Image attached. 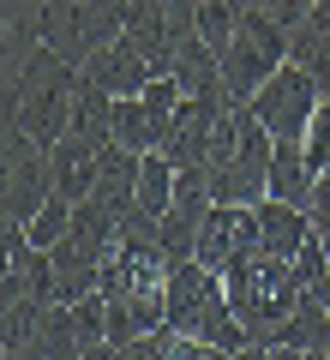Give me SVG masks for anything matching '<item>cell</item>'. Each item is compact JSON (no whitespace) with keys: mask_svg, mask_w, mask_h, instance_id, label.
I'll return each instance as SVG.
<instances>
[{"mask_svg":"<svg viewBox=\"0 0 330 360\" xmlns=\"http://www.w3.org/2000/svg\"><path fill=\"white\" fill-rule=\"evenodd\" d=\"M54 198V162L49 144H37L25 127H6V222L30 229L37 210Z\"/></svg>","mask_w":330,"mask_h":360,"instance_id":"52a82bcc","label":"cell"},{"mask_svg":"<svg viewBox=\"0 0 330 360\" xmlns=\"http://www.w3.org/2000/svg\"><path fill=\"white\" fill-rule=\"evenodd\" d=\"M174 78H180V90H186V96H234L229 78H222V54H216L198 30L174 49Z\"/></svg>","mask_w":330,"mask_h":360,"instance_id":"4fadbf2b","label":"cell"},{"mask_svg":"<svg viewBox=\"0 0 330 360\" xmlns=\"http://www.w3.org/2000/svg\"><path fill=\"white\" fill-rule=\"evenodd\" d=\"M222 108H234V96H180V108L163 120L156 150L174 168H198L204 156H210V132H216V115H222Z\"/></svg>","mask_w":330,"mask_h":360,"instance_id":"ba28073f","label":"cell"},{"mask_svg":"<svg viewBox=\"0 0 330 360\" xmlns=\"http://www.w3.org/2000/svg\"><path fill=\"white\" fill-rule=\"evenodd\" d=\"M42 6L49 0H0V37H6V72H18V66L30 60V54L42 49Z\"/></svg>","mask_w":330,"mask_h":360,"instance_id":"2e32d148","label":"cell"},{"mask_svg":"<svg viewBox=\"0 0 330 360\" xmlns=\"http://www.w3.org/2000/svg\"><path fill=\"white\" fill-rule=\"evenodd\" d=\"M72 96H78V66L42 42L18 72H6V127H25L37 144H61L72 132Z\"/></svg>","mask_w":330,"mask_h":360,"instance_id":"6da1fadb","label":"cell"},{"mask_svg":"<svg viewBox=\"0 0 330 360\" xmlns=\"http://www.w3.org/2000/svg\"><path fill=\"white\" fill-rule=\"evenodd\" d=\"M168 324H174L180 336H198V342L229 348V354L246 348V330H241V319H234V307H229L222 270L198 264V258H186V264L168 270Z\"/></svg>","mask_w":330,"mask_h":360,"instance_id":"3957f363","label":"cell"},{"mask_svg":"<svg viewBox=\"0 0 330 360\" xmlns=\"http://www.w3.org/2000/svg\"><path fill=\"white\" fill-rule=\"evenodd\" d=\"M139 168H144V156L139 150H127V144H108L102 150V174H96V205L102 210H115L120 222L139 210Z\"/></svg>","mask_w":330,"mask_h":360,"instance_id":"7c38bea8","label":"cell"},{"mask_svg":"<svg viewBox=\"0 0 330 360\" xmlns=\"http://www.w3.org/2000/svg\"><path fill=\"white\" fill-rule=\"evenodd\" d=\"M277 66H288V25H277L265 13H241V30L222 49V78H229L234 103H253Z\"/></svg>","mask_w":330,"mask_h":360,"instance_id":"277c9868","label":"cell"},{"mask_svg":"<svg viewBox=\"0 0 330 360\" xmlns=\"http://www.w3.org/2000/svg\"><path fill=\"white\" fill-rule=\"evenodd\" d=\"M174 193H180V168L168 162L163 150H151V156H144V168H139V210L168 217V210H174Z\"/></svg>","mask_w":330,"mask_h":360,"instance_id":"ffe728a7","label":"cell"},{"mask_svg":"<svg viewBox=\"0 0 330 360\" xmlns=\"http://www.w3.org/2000/svg\"><path fill=\"white\" fill-rule=\"evenodd\" d=\"M78 78H84V84H96V90H108V96H144V84H151L156 72L144 66V54L120 37V42H108V49L90 54V60L78 66Z\"/></svg>","mask_w":330,"mask_h":360,"instance_id":"30bf717a","label":"cell"},{"mask_svg":"<svg viewBox=\"0 0 330 360\" xmlns=\"http://www.w3.org/2000/svg\"><path fill=\"white\" fill-rule=\"evenodd\" d=\"M204 217H210V198H174V210L163 217V252L174 264L198 258V234H204Z\"/></svg>","mask_w":330,"mask_h":360,"instance_id":"ac0fdd59","label":"cell"},{"mask_svg":"<svg viewBox=\"0 0 330 360\" xmlns=\"http://www.w3.org/2000/svg\"><path fill=\"white\" fill-rule=\"evenodd\" d=\"M312 186H318V168L306 162L300 139H277V156H270V198L282 205H312Z\"/></svg>","mask_w":330,"mask_h":360,"instance_id":"5bb4252c","label":"cell"},{"mask_svg":"<svg viewBox=\"0 0 330 360\" xmlns=\"http://www.w3.org/2000/svg\"><path fill=\"white\" fill-rule=\"evenodd\" d=\"M258 205H210L204 217V234H198V264L210 270H229L241 252H258Z\"/></svg>","mask_w":330,"mask_h":360,"instance_id":"9c48e42d","label":"cell"},{"mask_svg":"<svg viewBox=\"0 0 330 360\" xmlns=\"http://www.w3.org/2000/svg\"><path fill=\"white\" fill-rule=\"evenodd\" d=\"M156 115L144 108V96H115V144H127V150L151 156L156 150Z\"/></svg>","mask_w":330,"mask_h":360,"instance_id":"44dd1931","label":"cell"},{"mask_svg":"<svg viewBox=\"0 0 330 360\" xmlns=\"http://www.w3.org/2000/svg\"><path fill=\"white\" fill-rule=\"evenodd\" d=\"M270 156H277V139L246 108V132L234 144V156L222 168H210V198L216 205H265L270 198Z\"/></svg>","mask_w":330,"mask_h":360,"instance_id":"8992f818","label":"cell"},{"mask_svg":"<svg viewBox=\"0 0 330 360\" xmlns=\"http://www.w3.org/2000/svg\"><path fill=\"white\" fill-rule=\"evenodd\" d=\"M42 42H49L66 66H84L90 60L84 25H78V0H49V6H42Z\"/></svg>","mask_w":330,"mask_h":360,"instance_id":"e0dca14e","label":"cell"},{"mask_svg":"<svg viewBox=\"0 0 330 360\" xmlns=\"http://www.w3.org/2000/svg\"><path fill=\"white\" fill-rule=\"evenodd\" d=\"M258 240H265V252H277V258H294L306 240H312V217H306L300 205L265 198V205H258Z\"/></svg>","mask_w":330,"mask_h":360,"instance_id":"9a60e30c","label":"cell"},{"mask_svg":"<svg viewBox=\"0 0 330 360\" xmlns=\"http://www.w3.org/2000/svg\"><path fill=\"white\" fill-rule=\"evenodd\" d=\"M277 348H300V354H330V307L324 300H312L300 288V307H294V319L282 324Z\"/></svg>","mask_w":330,"mask_h":360,"instance_id":"d6986e66","label":"cell"},{"mask_svg":"<svg viewBox=\"0 0 330 360\" xmlns=\"http://www.w3.org/2000/svg\"><path fill=\"white\" fill-rule=\"evenodd\" d=\"M222 283H229V307H234V319H241L246 342L277 348L282 324L300 307V276H294V264L258 246V252H241L222 270Z\"/></svg>","mask_w":330,"mask_h":360,"instance_id":"7a4b0ae2","label":"cell"},{"mask_svg":"<svg viewBox=\"0 0 330 360\" xmlns=\"http://www.w3.org/2000/svg\"><path fill=\"white\" fill-rule=\"evenodd\" d=\"M306 360H330V354H306Z\"/></svg>","mask_w":330,"mask_h":360,"instance_id":"f1b7e54d","label":"cell"},{"mask_svg":"<svg viewBox=\"0 0 330 360\" xmlns=\"http://www.w3.org/2000/svg\"><path fill=\"white\" fill-rule=\"evenodd\" d=\"M234 30H241V0H198V37L216 54L234 42Z\"/></svg>","mask_w":330,"mask_h":360,"instance_id":"7402d4cb","label":"cell"},{"mask_svg":"<svg viewBox=\"0 0 330 360\" xmlns=\"http://www.w3.org/2000/svg\"><path fill=\"white\" fill-rule=\"evenodd\" d=\"M0 360H49L37 342H18V348H0Z\"/></svg>","mask_w":330,"mask_h":360,"instance_id":"484cf974","label":"cell"},{"mask_svg":"<svg viewBox=\"0 0 330 360\" xmlns=\"http://www.w3.org/2000/svg\"><path fill=\"white\" fill-rule=\"evenodd\" d=\"M258 115V127L270 132V139H306V127H312V115L324 108V90H318V78L306 72V66H277L270 72V84L258 90L253 103H246Z\"/></svg>","mask_w":330,"mask_h":360,"instance_id":"5b68a950","label":"cell"},{"mask_svg":"<svg viewBox=\"0 0 330 360\" xmlns=\"http://www.w3.org/2000/svg\"><path fill=\"white\" fill-rule=\"evenodd\" d=\"M234 360H277V348H265V342H246Z\"/></svg>","mask_w":330,"mask_h":360,"instance_id":"4316f807","label":"cell"},{"mask_svg":"<svg viewBox=\"0 0 330 360\" xmlns=\"http://www.w3.org/2000/svg\"><path fill=\"white\" fill-rule=\"evenodd\" d=\"M300 150H306V162L324 174L330 168V96H324V108L312 115V127H306V139H300Z\"/></svg>","mask_w":330,"mask_h":360,"instance_id":"cb8c5ba5","label":"cell"},{"mask_svg":"<svg viewBox=\"0 0 330 360\" xmlns=\"http://www.w3.org/2000/svg\"><path fill=\"white\" fill-rule=\"evenodd\" d=\"M288 264H294V276H300V288H306V283H318V276H330V252H324V240H318V234L288 258Z\"/></svg>","mask_w":330,"mask_h":360,"instance_id":"d4e9b609","label":"cell"},{"mask_svg":"<svg viewBox=\"0 0 330 360\" xmlns=\"http://www.w3.org/2000/svg\"><path fill=\"white\" fill-rule=\"evenodd\" d=\"M277 360H306V354H300V348H277Z\"/></svg>","mask_w":330,"mask_h":360,"instance_id":"83f0119b","label":"cell"},{"mask_svg":"<svg viewBox=\"0 0 330 360\" xmlns=\"http://www.w3.org/2000/svg\"><path fill=\"white\" fill-rule=\"evenodd\" d=\"M25 234L42 246V252H49V246H61L66 234H72V205H66V198H49V205L37 210V222H30Z\"/></svg>","mask_w":330,"mask_h":360,"instance_id":"603a6c76","label":"cell"},{"mask_svg":"<svg viewBox=\"0 0 330 360\" xmlns=\"http://www.w3.org/2000/svg\"><path fill=\"white\" fill-rule=\"evenodd\" d=\"M49 162H54V198L84 205V198L96 193V174H102V150H96V144H84V139L66 132V139L49 150Z\"/></svg>","mask_w":330,"mask_h":360,"instance_id":"8fae6325","label":"cell"}]
</instances>
